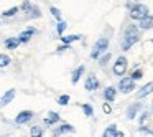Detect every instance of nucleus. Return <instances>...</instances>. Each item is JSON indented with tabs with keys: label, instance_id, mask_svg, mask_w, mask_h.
<instances>
[{
	"label": "nucleus",
	"instance_id": "nucleus-35",
	"mask_svg": "<svg viewBox=\"0 0 153 137\" xmlns=\"http://www.w3.org/2000/svg\"><path fill=\"white\" fill-rule=\"evenodd\" d=\"M152 111H153V104H152Z\"/></svg>",
	"mask_w": 153,
	"mask_h": 137
},
{
	"label": "nucleus",
	"instance_id": "nucleus-22",
	"mask_svg": "<svg viewBox=\"0 0 153 137\" xmlns=\"http://www.w3.org/2000/svg\"><path fill=\"white\" fill-rule=\"evenodd\" d=\"M115 136H117V126L115 124H110L102 134V137H115Z\"/></svg>",
	"mask_w": 153,
	"mask_h": 137
},
{
	"label": "nucleus",
	"instance_id": "nucleus-11",
	"mask_svg": "<svg viewBox=\"0 0 153 137\" xmlns=\"http://www.w3.org/2000/svg\"><path fill=\"white\" fill-rule=\"evenodd\" d=\"M61 121V116L58 112H54V111H50L46 116V119H45V126L50 127V126H54V124H58Z\"/></svg>",
	"mask_w": 153,
	"mask_h": 137
},
{
	"label": "nucleus",
	"instance_id": "nucleus-17",
	"mask_svg": "<svg viewBox=\"0 0 153 137\" xmlns=\"http://www.w3.org/2000/svg\"><path fill=\"white\" fill-rule=\"evenodd\" d=\"M152 93H153V83H146L145 86L137 93V97H138V99H143V97H146L148 94H152Z\"/></svg>",
	"mask_w": 153,
	"mask_h": 137
},
{
	"label": "nucleus",
	"instance_id": "nucleus-13",
	"mask_svg": "<svg viewBox=\"0 0 153 137\" xmlns=\"http://www.w3.org/2000/svg\"><path fill=\"white\" fill-rule=\"evenodd\" d=\"M115 97H117V88L109 86V88H105V89H104V99H105L107 103H114V101H115Z\"/></svg>",
	"mask_w": 153,
	"mask_h": 137
},
{
	"label": "nucleus",
	"instance_id": "nucleus-19",
	"mask_svg": "<svg viewBox=\"0 0 153 137\" xmlns=\"http://www.w3.org/2000/svg\"><path fill=\"white\" fill-rule=\"evenodd\" d=\"M61 38V43H66V45H71V43H74V41H79L81 38V35H68V37H59Z\"/></svg>",
	"mask_w": 153,
	"mask_h": 137
},
{
	"label": "nucleus",
	"instance_id": "nucleus-12",
	"mask_svg": "<svg viewBox=\"0 0 153 137\" xmlns=\"http://www.w3.org/2000/svg\"><path fill=\"white\" fill-rule=\"evenodd\" d=\"M15 94H17V91H15V89H8L4 96L0 97V107H4V106H7V104H10L12 101H13Z\"/></svg>",
	"mask_w": 153,
	"mask_h": 137
},
{
	"label": "nucleus",
	"instance_id": "nucleus-3",
	"mask_svg": "<svg viewBox=\"0 0 153 137\" xmlns=\"http://www.w3.org/2000/svg\"><path fill=\"white\" fill-rule=\"evenodd\" d=\"M148 15V7L143 4H133L132 7H130V18L132 20H137L140 22L143 17H146Z\"/></svg>",
	"mask_w": 153,
	"mask_h": 137
},
{
	"label": "nucleus",
	"instance_id": "nucleus-8",
	"mask_svg": "<svg viewBox=\"0 0 153 137\" xmlns=\"http://www.w3.org/2000/svg\"><path fill=\"white\" fill-rule=\"evenodd\" d=\"M74 130H76V129H74V126H71V124H68V122H63V124H59V126L53 130V136L54 137H59V136H63V134H73Z\"/></svg>",
	"mask_w": 153,
	"mask_h": 137
},
{
	"label": "nucleus",
	"instance_id": "nucleus-24",
	"mask_svg": "<svg viewBox=\"0 0 153 137\" xmlns=\"http://www.w3.org/2000/svg\"><path fill=\"white\" fill-rule=\"evenodd\" d=\"M66 28H68V23L63 20V18H61V20H58L56 30H58V35H59V37H63V35H64V30H66Z\"/></svg>",
	"mask_w": 153,
	"mask_h": 137
},
{
	"label": "nucleus",
	"instance_id": "nucleus-23",
	"mask_svg": "<svg viewBox=\"0 0 153 137\" xmlns=\"http://www.w3.org/2000/svg\"><path fill=\"white\" fill-rule=\"evenodd\" d=\"M12 63V58L5 53H0V68H7Z\"/></svg>",
	"mask_w": 153,
	"mask_h": 137
},
{
	"label": "nucleus",
	"instance_id": "nucleus-9",
	"mask_svg": "<svg viewBox=\"0 0 153 137\" xmlns=\"http://www.w3.org/2000/svg\"><path fill=\"white\" fill-rule=\"evenodd\" d=\"M99 86H100V83L96 78V74H89L86 78V81H84V88L87 91H96V89H99Z\"/></svg>",
	"mask_w": 153,
	"mask_h": 137
},
{
	"label": "nucleus",
	"instance_id": "nucleus-29",
	"mask_svg": "<svg viewBox=\"0 0 153 137\" xmlns=\"http://www.w3.org/2000/svg\"><path fill=\"white\" fill-rule=\"evenodd\" d=\"M50 13L53 15L56 20H61V12H59V8H56V7H50Z\"/></svg>",
	"mask_w": 153,
	"mask_h": 137
},
{
	"label": "nucleus",
	"instance_id": "nucleus-31",
	"mask_svg": "<svg viewBox=\"0 0 153 137\" xmlns=\"http://www.w3.org/2000/svg\"><path fill=\"white\" fill-rule=\"evenodd\" d=\"M148 116H150V114H148V111H143V112L142 114H140V126H145V122H146V121H148Z\"/></svg>",
	"mask_w": 153,
	"mask_h": 137
},
{
	"label": "nucleus",
	"instance_id": "nucleus-1",
	"mask_svg": "<svg viewBox=\"0 0 153 137\" xmlns=\"http://www.w3.org/2000/svg\"><path fill=\"white\" fill-rule=\"evenodd\" d=\"M138 40H140V28H138V25L130 23L128 27L125 28V31H123V37H122V50H123V51H128L135 43H138Z\"/></svg>",
	"mask_w": 153,
	"mask_h": 137
},
{
	"label": "nucleus",
	"instance_id": "nucleus-15",
	"mask_svg": "<svg viewBox=\"0 0 153 137\" xmlns=\"http://www.w3.org/2000/svg\"><path fill=\"white\" fill-rule=\"evenodd\" d=\"M84 71H86V66H84V64L77 66L76 70L73 71V74H71V83H73V84H77V81H79L81 78H82Z\"/></svg>",
	"mask_w": 153,
	"mask_h": 137
},
{
	"label": "nucleus",
	"instance_id": "nucleus-32",
	"mask_svg": "<svg viewBox=\"0 0 153 137\" xmlns=\"http://www.w3.org/2000/svg\"><path fill=\"white\" fill-rule=\"evenodd\" d=\"M68 50H71V45H66V43H61L59 46L56 48L58 53H63V51H68Z\"/></svg>",
	"mask_w": 153,
	"mask_h": 137
},
{
	"label": "nucleus",
	"instance_id": "nucleus-26",
	"mask_svg": "<svg viewBox=\"0 0 153 137\" xmlns=\"http://www.w3.org/2000/svg\"><path fill=\"white\" fill-rule=\"evenodd\" d=\"M82 112H84V116H87V117H92L94 116V107L91 106V104H82Z\"/></svg>",
	"mask_w": 153,
	"mask_h": 137
},
{
	"label": "nucleus",
	"instance_id": "nucleus-30",
	"mask_svg": "<svg viewBox=\"0 0 153 137\" xmlns=\"http://www.w3.org/2000/svg\"><path fill=\"white\" fill-rule=\"evenodd\" d=\"M31 5H33V4H31L30 0H25L23 4L20 5V10H22V12H23V13H25V12H28V10H30V8H31Z\"/></svg>",
	"mask_w": 153,
	"mask_h": 137
},
{
	"label": "nucleus",
	"instance_id": "nucleus-18",
	"mask_svg": "<svg viewBox=\"0 0 153 137\" xmlns=\"http://www.w3.org/2000/svg\"><path fill=\"white\" fill-rule=\"evenodd\" d=\"M4 45H5L7 50H17L18 45H20V41H18L17 37H10V38H7V40L4 41Z\"/></svg>",
	"mask_w": 153,
	"mask_h": 137
},
{
	"label": "nucleus",
	"instance_id": "nucleus-27",
	"mask_svg": "<svg viewBox=\"0 0 153 137\" xmlns=\"http://www.w3.org/2000/svg\"><path fill=\"white\" fill-rule=\"evenodd\" d=\"M130 78H132L133 81H138L143 78V70H140V68H137V70L132 71V74H130Z\"/></svg>",
	"mask_w": 153,
	"mask_h": 137
},
{
	"label": "nucleus",
	"instance_id": "nucleus-2",
	"mask_svg": "<svg viewBox=\"0 0 153 137\" xmlns=\"http://www.w3.org/2000/svg\"><path fill=\"white\" fill-rule=\"evenodd\" d=\"M107 50H109V38H107V37H100L99 40L94 43L92 51H91V58H92V60H99V56H100V55H104Z\"/></svg>",
	"mask_w": 153,
	"mask_h": 137
},
{
	"label": "nucleus",
	"instance_id": "nucleus-28",
	"mask_svg": "<svg viewBox=\"0 0 153 137\" xmlns=\"http://www.w3.org/2000/svg\"><path fill=\"white\" fill-rule=\"evenodd\" d=\"M58 104H59V106H68V104H69V96H68V94H61V96L58 97Z\"/></svg>",
	"mask_w": 153,
	"mask_h": 137
},
{
	"label": "nucleus",
	"instance_id": "nucleus-34",
	"mask_svg": "<svg viewBox=\"0 0 153 137\" xmlns=\"http://www.w3.org/2000/svg\"><path fill=\"white\" fill-rule=\"evenodd\" d=\"M115 137H125V134L120 132V130H117V136H115Z\"/></svg>",
	"mask_w": 153,
	"mask_h": 137
},
{
	"label": "nucleus",
	"instance_id": "nucleus-20",
	"mask_svg": "<svg viewBox=\"0 0 153 137\" xmlns=\"http://www.w3.org/2000/svg\"><path fill=\"white\" fill-rule=\"evenodd\" d=\"M20 12V7H12V8H8V10H5V12H2V18H12V17H15V15Z\"/></svg>",
	"mask_w": 153,
	"mask_h": 137
},
{
	"label": "nucleus",
	"instance_id": "nucleus-5",
	"mask_svg": "<svg viewBox=\"0 0 153 137\" xmlns=\"http://www.w3.org/2000/svg\"><path fill=\"white\" fill-rule=\"evenodd\" d=\"M135 89V81L132 79V78H120V81H119V91L120 93H123V94H128V93H132V91Z\"/></svg>",
	"mask_w": 153,
	"mask_h": 137
},
{
	"label": "nucleus",
	"instance_id": "nucleus-7",
	"mask_svg": "<svg viewBox=\"0 0 153 137\" xmlns=\"http://www.w3.org/2000/svg\"><path fill=\"white\" fill-rule=\"evenodd\" d=\"M36 33H38V30L35 27H28L27 30H23L17 38H18V41H20V43H28V41L31 40V37H35Z\"/></svg>",
	"mask_w": 153,
	"mask_h": 137
},
{
	"label": "nucleus",
	"instance_id": "nucleus-16",
	"mask_svg": "<svg viewBox=\"0 0 153 137\" xmlns=\"http://www.w3.org/2000/svg\"><path fill=\"white\" fill-rule=\"evenodd\" d=\"M41 17V10L36 5H31V8L28 12H25V18L27 20H33V18H40Z\"/></svg>",
	"mask_w": 153,
	"mask_h": 137
},
{
	"label": "nucleus",
	"instance_id": "nucleus-21",
	"mask_svg": "<svg viewBox=\"0 0 153 137\" xmlns=\"http://www.w3.org/2000/svg\"><path fill=\"white\" fill-rule=\"evenodd\" d=\"M45 134V129L41 126H33L30 129V137H43Z\"/></svg>",
	"mask_w": 153,
	"mask_h": 137
},
{
	"label": "nucleus",
	"instance_id": "nucleus-6",
	"mask_svg": "<svg viewBox=\"0 0 153 137\" xmlns=\"http://www.w3.org/2000/svg\"><path fill=\"white\" fill-rule=\"evenodd\" d=\"M33 117H35L33 111H20V112L17 114V117H15V124H17V126H25V124H28Z\"/></svg>",
	"mask_w": 153,
	"mask_h": 137
},
{
	"label": "nucleus",
	"instance_id": "nucleus-4",
	"mask_svg": "<svg viewBox=\"0 0 153 137\" xmlns=\"http://www.w3.org/2000/svg\"><path fill=\"white\" fill-rule=\"evenodd\" d=\"M127 68H128V60L125 56H119L112 66V73L115 76H123L127 73Z\"/></svg>",
	"mask_w": 153,
	"mask_h": 137
},
{
	"label": "nucleus",
	"instance_id": "nucleus-33",
	"mask_svg": "<svg viewBox=\"0 0 153 137\" xmlns=\"http://www.w3.org/2000/svg\"><path fill=\"white\" fill-rule=\"evenodd\" d=\"M102 111H104L105 114H110V112H112V107H110V104H109V103H104V104H102Z\"/></svg>",
	"mask_w": 153,
	"mask_h": 137
},
{
	"label": "nucleus",
	"instance_id": "nucleus-10",
	"mask_svg": "<svg viewBox=\"0 0 153 137\" xmlns=\"http://www.w3.org/2000/svg\"><path fill=\"white\" fill-rule=\"evenodd\" d=\"M142 103H133V104H130L128 107H127V119H130V121H133L137 117V114L142 111Z\"/></svg>",
	"mask_w": 153,
	"mask_h": 137
},
{
	"label": "nucleus",
	"instance_id": "nucleus-14",
	"mask_svg": "<svg viewBox=\"0 0 153 137\" xmlns=\"http://www.w3.org/2000/svg\"><path fill=\"white\" fill-rule=\"evenodd\" d=\"M138 28L140 30H150V28H153V15L148 13L146 17H143L138 23Z\"/></svg>",
	"mask_w": 153,
	"mask_h": 137
},
{
	"label": "nucleus",
	"instance_id": "nucleus-25",
	"mask_svg": "<svg viewBox=\"0 0 153 137\" xmlns=\"http://www.w3.org/2000/svg\"><path fill=\"white\" fill-rule=\"evenodd\" d=\"M110 58H112V55H110L109 51H105L104 55H100V56H99V66L104 68V66H105V64L110 61Z\"/></svg>",
	"mask_w": 153,
	"mask_h": 137
}]
</instances>
